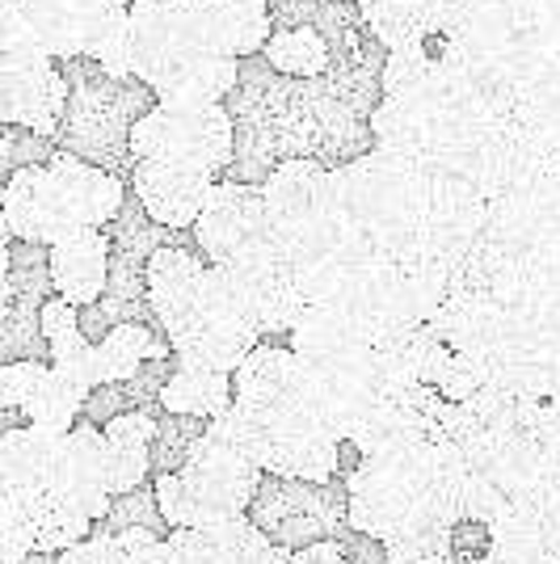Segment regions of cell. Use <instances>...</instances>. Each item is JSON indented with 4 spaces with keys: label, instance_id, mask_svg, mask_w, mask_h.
<instances>
[{
    "label": "cell",
    "instance_id": "obj_1",
    "mask_svg": "<svg viewBox=\"0 0 560 564\" xmlns=\"http://www.w3.org/2000/svg\"><path fill=\"white\" fill-rule=\"evenodd\" d=\"M506 118L481 89H472L443 55H434L421 72L384 89L371 110L375 148L409 156L430 173L464 177L481 165Z\"/></svg>",
    "mask_w": 560,
    "mask_h": 564
},
{
    "label": "cell",
    "instance_id": "obj_2",
    "mask_svg": "<svg viewBox=\"0 0 560 564\" xmlns=\"http://www.w3.org/2000/svg\"><path fill=\"white\" fill-rule=\"evenodd\" d=\"M127 198L118 173L60 148L47 165L4 177V240L55 245L80 228H110Z\"/></svg>",
    "mask_w": 560,
    "mask_h": 564
},
{
    "label": "cell",
    "instance_id": "obj_3",
    "mask_svg": "<svg viewBox=\"0 0 560 564\" xmlns=\"http://www.w3.org/2000/svg\"><path fill=\"white\" fill-rule=\"evenodd\" d=\"M434 173L388 148H371L351 165L329 169V203L379 253L409 258L426 232Z\"/></svg>",
    "mask_w": 560,
    "mask_h": 564
},
{
    "label": "cell",
    "instance_id": "obj_4",
    "mask_svg": "<svg viewBox=\"0 0 560 564\" xmlns=\"http://www.w3.org/2000/svg\"><path fill=\"white\" fill-rule=\"evenodd\" d=\"M136 76L161 101H224L240 85V59L198 34L190 0H131Z\"/></svg>",
    "mask_w": 560,
    "mask_h": 564
},
{
    "label": "cell",
    "instance_id": "obj_5",
    "mask_svg": "<svg viewBox=\"0 0 560 564\" xmlns=\"http://www.w3.org/2000/svg\"><path fill=\"white\" fill-rule=\"evenodd\" d=\"M266 468H257L245 451L207 434V443L190 455L182 471H164L157 480L161 510L173 527H219L233 518L249 514V501L257 497Z\"/></svg>",
    "mask_w": 560,
    "mask_h": 564
},
{
    "label": "cell",
    "instance_id": "obj_6",
    "mask_svg": "<svg viewBox=\"0 0 560 564\" xmlns=\"http://www.w3.org/2000/svg\"><path fill=\"white\" fill-rule=\"evenodd\" d=\"M68 101V76L55 68V55L34 43L22 0H0V118L60 140Z\"/></svg>",
    "mask_w": 560,
    "mask_h": 564
},
{
    "label": "cell",
    "instance_id": "obj_7",
    "mask_svg": "<svg viewBox=\"0 0 560 564\" xmlns=\"http://www.w3.org/2000/svg\"><path fill=\"white\" fill-rule=\"evenodd\" d=\"M148 110H152V89L143 80L131 85V80H118L106 72H97L89 80H76L68 115L60 127V148L110 169L118 177L122 173L131 177V169H136L131 131Z\"/></svg>",
    "mask_w": 560,
    "mask_h": 564
},
{
    "label": "cell",
    "instance_id": "obj_8",
    "mask_svg": "<svg viewBox=\"0 0 560 564\" xmlns=\"http://www.w3.org/2000/svg\"><path fill=\"white\" fill-rule=\"evenodd\" d=\"M136 161L228 173L236 161V115L224 101H161L131 131Z\"/></svg>",
    "mask_w": 560,
    "mask_h": 564
},
{
    "label": "cell",
    "instance_id": "obj_9",
    "mask_svg": "<svg viewBox=\"0 0 560 564\" xmlns=\"http://www.w3.org/2000/svg\"><path fill=\"white\" fill-rule=\"evenodd\" d=\"M249 518L279 547L304 552L312 543L342 535V527L351 522V485L342 476L304 480V476L266 471L257 485V497L249 501Z\"/></svg>",
    "mask_w": 560,
    "mask_h": 564
},
{
    "label": "cell",
    "instance_id": "obj_10",
    "mask_svg": "<svg viewBox=\"0 0 560 564\" xmlns=\"http://www.w3.org/2000/svg\"><path fill=\"white\" fill-rule=\"evenodd\" d=\"M34 43L55 59H89L115 30L131 0H22Z\"/></svg>",
    "mask_w": 560,
    "mask_h": 564
},
{
    "label": "cell",
    "instance_id": "obj_11",
    "mask_svg": "<svg viewBox=\"0 0 560 564\" xmlns=\"http://www.w3.org/2000/svg\"><path fill=\"white\" fill-rule=\"evenodd\" d=\"M85 400L89 388L60 376L51 362H0V409H22L34 425L68 434L85 417Z\"/></svg>",
    "mask_w": 560,
    "mask_h": 564
},
{
    "label": "cell",
    "instance_id": "obj_12",
    "mask_svg": "<svg viewBox=\"0 0 560 564\" xmlns=\"http://www.w3.org/2000/svg\"><path fill=\"white\" fill-rule=\"evenodd\" d=\"M266 189V212L270 228L282 245H295L304 232H312L329 212V165L316 156H287L274 165V173L261 182Z\"/></svg>",
    "mask_w": 560,
    "mask_h": 564
},
{
    "label": "cell",
    "instance_id": "obj_13",
    "mask_svg": "<svg viewBox=\"0 0 560 564\" xmlns=\"http://www.w3.org/2000/svg\"><path fill=\"white\" fill-rule=\"evenodd\" d=\"M270 228V212H266V189L257 182H236L224 177L215 182L207 194V207L194 224V240H198V253L215 265L228 253H236L240 245H249L257 232Z\"/></svg>",
    "mask_w": 560,
    "mask_h": 564
},
{
    "label": "cell",
    "instance_id": "obj_14",
    "mask_svg": "<svg viewBox=\"0 0 560 564\" xmlns=\"http://www.w3.org/2000/svg\"><path fill=\"white\" fill-rule=\"evenodd\" d=\"M131 194L140 198V207L161 228L173 232H194L198 215L207 207L211 186L219 182L215 173L203 169H182V165H161V161H136L131 169Z\"/></svg>",
    "mask_w": 560,
    "mask_h": 564
},
{
    "label": "cell",
    "instance_id": "obj_15",
    "mask_svg": "<svg viewBox=\"0 0 560 564\" xmlns=\"http://www.w3.org/2000/svg\"><path fill=\"white\" fill-rule=\"evenodd\" d=\"M51 489H60L64 497H72L85 514L101 522L110 510V468H106V430L94 425L89 417L68 430L64 451H60V464L51 476Z\"/></svg>",
    "mask_w": 560,
    "mask_h": 564
},
{
    "label": "cell",
    "instance_id": "obj_16",
    "mask_svg": "<svg viewBox=\"0 0 560 564\" xmlns=\"http://www.w3.org/2000/svg\"><path fill=\"white\" fill-rule=\"evenodd\" d=\"M110 258H115V240L106 228H80V232L60 236L51 245L55 291L76 307L97 304L106 295V282H110Z\"/></svg>",
    "mask_w": 560,
    "mask_h": 564
},
{
    "label": "cell",
    "instance_id": "obj_17",
    "mask_svg": "<svg viewBox=\"0 0 560 564\" xmlns=\"http://www.w3.org/2000/svg\"><path fill=\"white\" fill-rule=\"evenodd\" d=\"M190 13L211 47L233 59H249L257 51H266L274 34L270 0H190Z\"/></svg>",
    "mask_w": 560,
    "mask_h": 564
},
{
    "label": "cell",
    "instance_id": "obj_18",
    "mask_svg": "<svg viewBox=\"0 0 560 564\" xmlns=\"http://www.w3.org/2000/svg\"><path fill=\"white\" fill-rule=\"evenodd\" d=\"M164 404L122 413L106 425V468H110V494H131L152 480V438Z\"/></svg>",
    "mask_w": 560,
    "mask_h": 564
},
{
    "label": "cell",
    "instance_id": "obj_19",
    "mask_svg": "<svg viewBox=\"0 0 560 564\" xmlns=\"http://www.w3.org/2000/svg\"><path fill=\"white\" fill-rule=\"evenodd\" d=\"M358 18L384 51L421 47L443 30V0H358Z\"/></svg>",
    "mask_w": 560,
    "mask_h": 564
},
{
    "label": "cell",
    "instance_id": "obj_20",
    "mask_svg": "<svg viewBox=\"0 0 560 564\" xmlns=\"http://www.w3.org/2000/svg\"><path fill=\"white\" fill-rule=\"evenodd\" d=\"M177 371V354H161V358H148L140 371L131 379H115V383H97L89 400H85V417L94 425H106L122 417V413H136V409H152L161 404L164 383Z\"/></svg>",
    "mask_w": 560,
    "mask_h": 564
},
{
    "label": "cell",
    "instance_id": "obj_21",
    "mask_svg": "<svg viewBox=\"0 0 560 564\" xmlns=\"http://www.w3.org/2000/svg\"><path fill=\"white\" fill-rule=\"evenodd\" d=\"M233 379H236V400L257 404V409H270V404H279L300 383V354L291 350L287 341H279V337H266L236 367Z\"/></svg>",
    "mask_w": 560,
    "mask_h": 564
},
{
    "label": "cell",
    "instance_id": "obj_22",
    "mask_svg": "<svg viewBox=\"0 0 560 564\" xmlns=\"http://www.w3.org/2000/svg\"><path fill=\"white\" fill-rule=\"evenodd\" d=\"M161 404L173 413H194V417H224L236 404V379L233 371H215V367H198V362H182L164 383Z\"/></svg>",
    "mask_w": 560,
    "mask_h": 564
},
{
    "label": "cell",
    "instance_id": "obj_23",
    "mask_svg": "<svg viewBox=\"0 0 560 564\" xmlns=\"http://www.w3.org/2000/svg\"><path fill=\"white\" fill-rule=\"evenodd\" d=\"M64 438H68L64 430H47V425L34 422L18 425V430H0V476L51 485Z\"/></svg>",
    "mask_w": 560,
    "mask_h": 564
},
{
    "label": "cell",
    "instance_id": "obj_24",
    "mask_svg": "<svg viewBox=\"0 0 560 564\" xmlns=\"http://www.w3.org/2000/svg\"><path fill=\"white\" fill-rule=\"evenodd\" d=\"M451 527H455V518L443 514L434 501L421 497L418 510L384 540L388 556H392V564H446V556H451Z\"/></svg>",
    "mask_w": 560,
    "mask_h": 564
},
{
    "label": "cell",
    "instance_id": "obj_25",
    "mask_svg": "<svg viewBox=\"0 0 560 564\" xmlns=\"http://www.w3.org/2000/svg\"><path fill=\"white\" fill-rule=\"evenodd\" d=\"M161 354H173L161 329H152L143 321H127L97 341V383L131 379L148 358H161Z\"/></svg>",
    "mask_w": 560,
    "mask_h": 564
},
{
    "label": "cell",
    "instance_id": "obj_26",
    "mask_svg": "<svg viewBox=\"0 0 560 564\" xmlns=\"http://www.w3.org/2000/svg\"><path fill=\"white\" fill-rule=\"evenodd\" d=\"M329 64H333V47L321 25H279L266 43V68H274L279 76L316 80L329 72Z\"/></svg>",
    "mask_w": 560,
    "mask_h": 564
},
{
    "label": "cell",
    "instance_id": "obj_27",
    "mask_svg": "<svg viewBox=\"0 0 560 564\" xmlns=\"http://www.w3.org/2000/svg\"><path fill=\"white\" fill-rule=\"evenodd\" d=\"M30 527H34V552H64L94 535V518L60 489H47L30 506Z\"/></svg>",
    "mask_w": 560,
    "mask_h": 564
},
{
    "label": "cell",
    "instance_id": "obj_28",
    "mask_svg": "<svg viewBox=\"0 0 560 564\" xmlns=\"http://www.w3.org/2000/svg\"><path fill=\"white\" fill-rule=\"evenodd\" d=\"M207 434H211V417L161 409V417H157V438H152V476L186 468L190 455L207 443Z\"/></svg>",
    "mask_w": 560,
    "mask_h": 564
},
{
    "label": "cell",
    "instance_id": "obj_29",
    "mask_svg": "<svg viewBox=\"0 0 560 564\" xmlns=\"http://www.w3.org/2000/svg\"><path fill=\"white\" fill-rule=\"evenodd\" d=\"M51 362V341L43 333L39 304H0V362Z\"/></svg>",
    "mask_w": 560,
    "mask_h": 564
},
{
    "label": "cell",
    "instance_id": "obj_30",
    "mask_svg": "<svg viewBox=\"0 0 560 564\" xmlns=\"http://www.w3.org/2000/svg\"><path fill=\"white\" fill-rule=\"evenodd\" d=\"M131 527H143V531H157V535H173V522L164 518L161 497H157V480H148L131 494H115L110 497V510L101 522H94V531H106V535H118V531H131Z\"/></svg>",
    "mask_w": 560,
    "mask_h": 564
},
{
    "label": "cell",
    "instance_id": "obj_31",
    "mask_svg": "<svg viewBox=\"0 0 560 564\" xmlns=\"http://www.w3.org/2000/svg\"><path fill=\"white\" fill-rule=\"evenodd\" d=\"M493 552L481 564H560V556L552 547H543L536 535L514 531L506 522H493Z\"/></svg>",
    "mask_w": 560,
    "mask_h": 564
},
{
    "label": "cell",
    "instance_id": "obj_32",
    "mask_svg": "<svg viewBox=\"0 0 560 564\" xmlns=\"http://www.w3.org/2000/svg\"><path fill=\"white\" fill-rule=\"evenodd\" d=\"M60 148L51 135H39V131H25V127H9L4 122V135H0V161H4V177L18 173V169L30 165H47Z\"/></svg>",
    "mask_w": 560,
    "mask_h": 564
},
{
    "label": "cell",
    "instance_id": "obj_33",
    "mask_svg": "<svg viewBox=\"0 0 560 564\" xmlns=\"http://www.w3.org/2000/svg\"><path fill=\"white\" fill-rule=\"evenodd\" d=\"M493 522L489 518H455V527H451V552L455 556H464V561L481 564L485 556L493 552Z\"/></svg>",
    "mask_w": 560,
    "mask_h": 564
},
{
    "label": "cell",
    "instance_id": "obj_34",
    "mask_svg": "<svg viewBox=\"0 0 560 564\" xmlns=\"http://www.w3.org/2000/svg\"><path fill=\"white\" fill-rule=\"evenodd\" d=\"M337 547H342V561L346 564H392L388 556V543L371 535V531H358V527H342V535H337Z\"/></svg>",
    "mask_w": 560,
    "mask_h": 564
},
{
    "label": "cell",
    "instance_id": "obj_35",
    "mask_svg": "<svg viewBox=\"0 0 560 564\" xmlns=\"http://www.w3.org/2000/svg\"><path fill=\"white\" fill-rule=\"evenodd\" d=\"M60 564H115V535L94 531L89 540L64 547V552H60Z\"/></svg>",
    "mask_w": 560,
    "mask_h": 564
},
{
    "label": "cell",
    "instance_id": "obj_36",
    "mask_svg": "<svg viewBox=\"0 0 560 564\" xmlns=\"http://www.w3.org/2000/svg\"><path fill=\"white\" fill-rule=\"evenodd\" d=\"M539 438H543V447L552 451V459L560 464V392L543 400V413H539Z\"/></svg>",
    "mask_w": 560,
    "mask_h": 564
},
{
    "label": "cell",
    "instance_id": "obj_37",
    "mask_svg": "<svg viewBox=\"0 0 560 564\" xmlns=\"http://www.w3.org/2000/svg\"><path fill=\"white\" fill-rule=\"evenodd\" d=\"M25 564H60V552H34L25 556Z\"/></svg>",
    "mask_w": 560,
    "mask_h": 564
}]
</instances>
